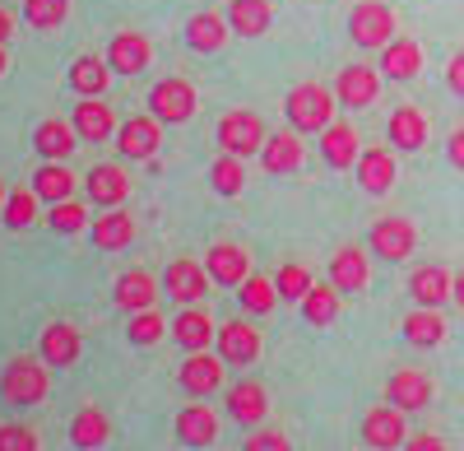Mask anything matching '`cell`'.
Returning a JSON list of instances; mask_svg holds the SVG:
<instances>
[{
  "instance_id": "obj_1",
  "label": "cell",
  "mask_w": 464,
  "mask_h": 451,
  "mask_svg": "<svg viewBox=\"0 0 464 451\" xmlns=\"http://www.w3.org/2000/svg\"><path fill=\"white\" fill-rule=\"evenodd\" d=\"M47 387H52V363L43 354H19V358L5 363V372H0V396H5L10 405H19V409L43 405Z\"/></svg>"
},
{
  "instance_id": "obj_2",
  "label": "cell",
  "mask_w": 464,
  "mask_h": 451,
  "mask_svg": "<svg viewBox=\"0 0 464 451\" xmlns=\"http://www.w3.org/2000/svg\"><path fill=\"white\" fill-rule=\"evenodd\" d=\"M334 107H339L334 89H325V84H316V80L293 84V89H288V98H284L288 126H293V131H302V135H321V131L334 122Z\"/></svg>"
},
{
  "instance_id": "obj_3",
  "label": "cell",
  "mask_w": 464,
  "mask_h": 451,
  "mask_svg": "<svg viewBox=\"0 0 464 451\" xmlns=\"http://www.w3.org/2000/svg\"><path fill=\"white\" fill-rule=\"evenodd\" d=\"M395 28H400V19L385 0H358L348 10V37L367 52H381L385 43H395Z\"/></svg>"
},
{
  "instance_id": "obj_4",
  "label": "cell",
  "mask_w": 464,
  "mask_h": 451,
  "mask_svg": "<svg viewBox=\"0 0 464 451\" xmlns=\"http://www.w3.org/2000/svg\"><path fill=\"white\" fill-rule=\"evenodd\" d=\"M196 103H200L196 84L181 80V74H168V80H159V84L149 89V112H153V117H159L163 126L190 122V117H196Z\"/></svg>"
},
{
  "instance_id": "obj_5",
  "label": "cell",
  "mask_w": 464,
  "mask_h": 451,
  "mask_svg": "<svg viewBox=\"0 0 464 451\" xmlns=\"http://www.w3.org/2000/svg\"><path fill=\"white\" fill-rule=\"evenodd\" d=\"M269 140L265 122H260V112H223L218 117V149L223 154H237V159H251L260 154Z\"/></svg>"
},
{
  "instance_id": "obj_6",
  "label": "cell",
  "mask_w": 464,
  "mask_h": 451,
  "mask_svg": "<svg viewBox=\"0 0 464 451\" xmlns=\"http://www.w3.org/2000/svg\"><path fill=\"white\" fill-rule=\"evenodd\" d=\"M209 284H214V279H209V270H205V260H190V256L168 260V270H163V289H168V298H177L181 308L205 303Z\"/></svg>"
},
{
  "instance_id": "obj_7",
  "label": "cell",
  "mask_w": 464,
  "mask_h": 451,
  "mask_svg": "<svg viewBox=\"0 0 464 451\" xmlns=\"http://www.w3.org/2000/svg\"><path fill=\"white\" fill-rule=\"evenodd\" d=\"M413 247H418V229L409 219H400V214L376 219L372 233H367V251H376L381 260H391V266H395V260H409Z\"/></svg>"
},
{
  "instance_id": "obj_8",
  "label": "cell",
  "mask_w": 464,
  "mask_h": 451,
  "mask_svg": "<svg viewBox=\"0 0 464 451\" xmlns=\"http://www.w3.org/2000/svg\"><path fill=\"white\" fill-rule=\"evenodd\" d=\"M214 345H218V358L227 363V368H251V363H260V330L251 326V321H223L218 326V335H214Z\"/></svg>"
},
{
  "instance_id": "obj_9",
  "label": "cell",
  "mask_w": 464,
  "mask_h": 451,
  "mask_svg": "<svg viewBox=\"0 0 464 451\" xmlns=\"http://www.w3.org/2000/svg\"><path fill=\"white\" fill-rule=\"evenodd\" d=\"M159 144H163V122L153 117H130V122H121L116 126V149H121V159H130V163H144V159H153L159 154Z\"/></svg>"
},
{
  "instance_id": "obj_10",
  "label": "cell",
  "mask_w": 464,
  "mask_h": 451,
  "mask_svg": "<svg viewBox=\"0 0 464 451\" xmlns=\"http://www.w3.org/2000/svg\"><path fill=\"white\" fill-rule=\"evenodd\" d=\"M404 437H409V424H404V409L400 405H376V409H367L362 415V442L367 446H376V451H395V446H404Z\"/></svg>"
},
{
  "instance_id": "obj_11",
  "label": "cell",
  "mask_w": 464,
  "mask_h": 451,
  "mask_svg": "<svg viewBox=\"0 0 464 451\" xmlns=\"http://www.w3.org/2000/svg\"><path fill=\"white\" fill-rule=\"evenodd\" d=\"M223 368H227V363H223L218 354L196 349V354H186V363H181V372H177V382H181L186 396L205 400V396H214V391L223 387Z\"/></svg>"
},
{
  "instance_id": "obj_12",
  "label": "cell",
  "mask_w": 464,
  "mask_h": 451,
  "mask_svg": "<svg viewBox=\"0 0 464 451\" xmlns=\"http://www.w3.org/2000/svg\"><path fill=\"white\" fill-rule=\"evenodd\" d=\"M432 396H437V382L422 368H400V372H391V382H385V400L400 405L404 415L409 409H428Z\"/></svg>"
},
{
  "instance_id": "obj_13",
  "label": "cell",
  "mask_w": 464,
  "mask_h": 451,
  "mask_svg": "<svg viewBox=\"0 0 464 451\" xmlns=\"http://www.w3.org/2000/svg\"><path fill=\"white\" fill-rule=\"evenodd\" d=\"M334 98H339V107H353V112L372 107L381 98V70H372V65H343L339 80H334Z\"/></svg>"
},
{
  "instance_id": "obj_14",
  "label": "cell",
  "mask_w": 464,
  "mask_h": 451,
  "mask_svg": "<svg viewBox=\"0 0 464 451\" xmlns=\"http://www.w3.org/2000/svg\"><path fill=\"white\" fill-rule=\"evenodd\" d=\"M205 270H209L214 284L237 289V284L251 275V251H246L242 242H214V247L205 251Z\"/></svg>"
},
{
  "instance_id": "obj_15",
  "label": "cell",
  "mask_w": 464,
  "mask_h": 451,
  "mask_svg": "<svg viewBox=\"0 0 464 451\" xmlns=\"http://www.w3.org/2000/svg\"><path fill=\"white\" fill-rule=\"evenodd\" d=\"M330 284L339 293H362L372 284V260H367V247L358 242H348L330 256Z\"/></svg>"
},
{
  "instance_id": "obj_16",
  "label": "cell",
  "mask_w": 464,
  "mask_h": 451,
  "mask_svg": "<svg viewBox=\"0 0 464 451\" xmlns=\"http://www.w3.org/2000/svg\"><path fill=\"white\" fill-rule=\"evenodd\" d=\"M306 163V149H302V131H275L265 140V149H260V168L269 172V177H288V172H297Z\"/></svg>"
},
{
  "instance_id": "obj_17",
  "label": "cell",
  "mask_w": 464,
  "mask_h": 451,
  "mask_svg": "<svg viewBox=\"0 0 464 451\" xmlns=\"http://www.w3.org/2000/svg\"><path fill=\"white\" fill-rule=\"evenodd\" d=\"M149 61H153V47H149V37L135 33V28H121V33L107 43V65H111V74H144Z\"/></svg>"
},
{
  "instance_id": "obj_18",
  "label": "cell",
  "mask_w": 464,
  "mask_h": 451,
  "mask_svg": "<svg viewBox=\"0 0 464 451\" xmlns=\"http://www.w3.org/2000/svg\"><path fill=\"white\" fill-rule=\"evenodd\" d=\"M353 177H358V186L367 196H385L395 186V177H400V168H395V154L385 144H376V149H362L358 154V163H353Z\"/></svg>"
},
{
  "instance_id": "obj_19",
  "label": "cell",
  "mask_w": 464,
  "mask_h": 451,
  "mask_svg": "<svg viewBox=\"0 0 464 451\" xmlns=\"http://www.w3.org/2000/svg\"><path fill=\"white\" fill-rule=\"evenodd\" d=\"M37 354H43L52 368H74L80 354H84V340L70 321H52V326H43V335H37Z\"/></svg>"
},
{
  "instance_id": "obj_20",
  "label": "cell",
  "mask_w": 464,
  "mask_h": 451,
  "mask_svg": "<svg viewBox=\"0 0 464 451\" xmlns=\"http://www.w3.org/2000/svg\"><path fill=\"white\" fill-rule=\"evenodd\" d=\"M33 149L43 154V163H65L74 149H80V131H74V122L47 117V122H37V131H33Z\"/></svg>"
},
{
  "instance_id": "obj_21",
  "label": "cell",
  "mask_w": 464,
  "mask_h": 451,
  "mask_svg": "<svg viewBox=\"0 0 464 451\" xmlns=\"http://www.w3.org/2000/svg\"><path fill=\"white\" fill-rule=\"evenodd\" d=\"M362 135L353 131V122H330L325 131H321V159H325V168H353L358 163V154H362V144H358Z\"/></svg>"
},
{
  "instance_id": "obj_22",
  "label": "cell",
  "mask_w": 464,
  "mask_h": 451,
  "mask_svg": "<svg viewBox=\"0 0 464 451\" xmlns=\"http://www.w3.org/2000/svg\"><path fill=\"white\" fill-rule=\"evenodd\" d=\"M84 196H89L93 205H102V210L126 205V196H130V177L116 168V163H98L93 172H84Z\"/></svg>"
},
{
  "instance_id": "obj_23",
  "label": "cell",
  "mask_w": 464,
  "mask_h": 451,
  "mask_svg": "<svg viewBox=\"0 0 464 451\" xmlns=\"http://www.w3.org/2000/svg\"><path fill=\"white\" fill-rule=\"evenodd\" d=\"M111 303L121 308L126 317H135V312L159 303V279H153L149 270H126L121 279H116V289H111Z\"/></svg>"
},
{
  "instance_id": "obj_24",
  "label": "cell",
  "mask_w": 464,
  "mask_h": 451,
  "mask_svg": "<svg viewBox=\"0 0 464 451\" xmlns=\"http://www.w3.org/2000/svg\"><path fill=\"white\" fill-rule=\"evenodd\" d=\"M227 37H232V24L218 10H200V15H190V24H186V43H190V52H200V56L223 52Z\"/></svg>"
},
{
  "instance_id": "obj_25",
  "label": "cell",
  "mask_w": 464,
  "mask_h": 451,
  "mask_svg": "<svg viewBox=\"0 0 464 451\" xmlns=\"http://www.w3.org/2000/svg\"><path fill=\"white\" fill-rule=\"evenodd\" d=\"M227 415L246 428H260L269 415V391L260 382H232L227 387Z\"/></svg>"
},
{
  "instance_id": "obj_26",
  "label": "cell",
  "mask_w": 464,
  "mask_h": 451,
  "mask_svg": "<svg viewBox=\"0 0 464 451\" xmlns=\"http://www.w3.org/2000/svg\"><path fill=\"white\" fill-rule=\"evenodd\" d=\"M218 335V326H214V317L196 303V308H181L177 312V321H172V340L186 349V354H196V349H209V340Z\"/></svg>"
},
{
  "instance_id": "obj_27",
  "label": "cell",
  "mask_w": 464,
  "mask_h": 451,
  "mask_svg": "<svg viewBox=\"0 0 464 451\" xmlns=\"http://www.w3.org/2000/svg\"><path fill=\"white\" fill-rule=\"evenodd\" d=\"M450 284H455V275L446 266H418L409 275V298L418 308H441V303H450Z\"/></svg>"
},
{
  "instance_id": "obj_28",
  "label": "cell",
  "mask_w": 464,
  "mask_h": 451,
  "mask_svg": "<svg viewBox=\"0 0 464 451\" xmlns=\"http://www.w3.org/2000/svg\"><path fill=\"white\" fill-rule=\"evenodd\" d=\"M177 442L181 446H214L218 442V415L209 405H186L177 415Z\"/></svg>"
},
{
  "instance_id": "obj_29",
  "label": "cell",
  "mask_w": 464,
  "mask_h": 451,
  "mask_svg": "<svg viewBox=\"0 0 464 451\" xmlns=\"http://www.w3.org/2000/svg\"><path fill=\"white\" fill-rule=\"evenodd\" d=\"M381 74L385 80H413V74L422 70V47L413 43V37H395V43L381 47Z\"/></svg>"
},
{
  "instance_id": "obj_30",
  "label": "cell",
  "mask_w": 464,
  "mask_h": 451,
  "mask_svg": "<svg viewBox=\"0 0 464 451\" xmlns=\"http://www.w3.org/2000/svg\"><path fill=\"white\" fill-rule=\"evenodd\" d=\"M400 326H404V340H409L413 349H437V345L446 340V317H441V308H413Z\"/></svg>"
},
{
  "instance_id": "obj_31",
  "label": "cell",
  "mask_w": 464,
  "mask_h": 451,
  "mask_svg": "<svg viewBox=\"0 0 464 451\" xmlns=\"http://www.w3.org/2000/svg\"><path fill=\"white\" fill-rule=\"evenodd\" d=\"M107 84H111V65H107V56H74V65H70V89L80 93V98H102L107 93Z\"/></svg>"
},
{
  "instance_id": "obj_32",
  "label": "cell",
  "mask_w": 464,
  "mask_h": 451,
  "mask_svg": "<svg viewBox=\"0 0 464 451\" xmlns=\"http://www.w3.org/2000/svg\"><path fill=\"white\" fill-rule=\"evenodd\" d=\"M223 15H227L232 33H242V37H260L275 24V5H269V0H227Z\"/></svg>"
},
{
  "instance_id": "obj_33",
  "label": "cell",
  "mask_w": 464,
  "mask_h": 451,
  "mask_svg": "<svg viewBox=\"0 0 464 451\" xmlns=\"http://www.w3.org/2000/svg\"><path fill=\"white\" fill-rule=\"evenodd\" d=\"M130 238H135V219H130V210L111 205L107 214L93 219V247H102V251H121V247H130Z\"/></svg>"
},
{
  "instance_id": "obj_34",
  "label": "cell",
  "mask_w": 464,
  "mask_h": 451,
  "mask_svg": "<svg viewBox=\"0 0 464 451\" xmlns=\"http://www.w3.org/2000/svg\"><path fill=\"white\" fill-rule=\"evenodd\" d=\"M74 131H80V140H111L116 135V117H111V107L102 98H84V103H74Z\"/></svg>"
},
{
  "instance_id": "obj_35",
  "label": "cell",
  "mask_w": 464,
  "mask_h": 451,
  "mask_svg": "<svg viewBox=\"0 0 464 451\" xmlns=\"http://www.w3.org/2000/svg\"><path fill=\"white\" fill-rule=\"evenodd\" d=\"M385 135H391L395 149H404V154H413V149H422V140H428V117H422L418 107H395L391 112V126H385Z\"/></svg>"
},
{
  "instance_id": "obj_36",
  "label": "cell",
  "mask_w": 464,
  "mask_h": 451,
  "mask_svg": "<svg viewBox=\"0 0 464 451\" xmlns=\"http://www.w3.org/2000/svg\"><path fill=\"white\" fill-rule=\"evenodd\" d=\"M107 437H111V419L102 415L98 405H84L80 415L70 419V442L80 446V451H93V446H107Z\"/></svg>"
},
{
  "instance_id": "obj_37",
  "label": "cell",
  "mask_w": 464,
  "mask_h": 451,
  "mask_svg": "<svg viewBox=\"0 0 464 451\" xmlns=\"http://www.w3.org/2000/svg\"><path fill=\"white\" fill-rule=\"evenodd\" d=\"M339 298H343V293H339L330 279H325V284H312V289H306V298L297 303V308H302V321H306V326H330V321L339 317Z\"/></svg>"
},
{
  "instance_id": "obj_38",
  "label": "cell",
  "mask_w": 464,
  "mask_h": 451,
  "mask_svg": "<svg viewBox=\"0 0 464 451\" xmlns=\"http://www.w3.org/2000/svg\"><path fill=\"white\" fill-rule=\"evenodd\" d=\"M209 186L218 196H242V186H246V159H237V154H223L218 149V159L209 163Z\"/></svg>"
},
{
  "instance_id": "obj_39",
  "label": "cell",
  "mask_w": 464,
  "mask_h": 451,
  "mask_svg": "<svg viewBox=\"0 0 464 451\" xmlns=\"http://www.w3.org/2000/svg\"><path fill=\"white\" fill-rule=\"evenodd\" d=\"M237 298H242V312L265 317V312H275V308H279V284H275V279H265V275H246V279L237 284Z\"/></svg>"
},
{
  "instance_id": "obj_40",
  "label": "cell",
  "mask_w": 464,
  "mask_h": 451,
  "mask_svg": "<svg viewBox=\"0 0 464 451\" xmlns=\"http://www.w3.org/2000/svg\"><path fill=\"white\" fill-rule=\"evenodd\" d=\"M33 191L43 196L47 205L70 201V191H74V172H70L65 163H43V168L33 172Z\"/></svg>"
},
{
  "instance_id": "obj_41",
  "label": "cell",
  "mask_w": 464,
  "mask_h": 451,
  "mask_svg": "<svg viewBox=\"0 0 464 451\" xmlns=\"http://www.w3.org/2000/svg\"><path fill=\"white\" fill-rule=\"evenodd\" d=\"M47 223H52V233H61V238H74V233L93 229V223H89V210H84L80 201H56V205L47 210Z\"/></svg>"
},
{
  "instance_id": "obj_42",
  "label": "cell",
  "mask_w": 464,
  "mask_h": 451,
  "mask_svg": "<svg viewBox=\"0 0 464 451\" xmlns=\"http://www.w3.org/2000/svg\"><path fill=\"white\" fill-rule=\"evenodd\" d=\"M65 19H70V0H24V24H28V28L52 33V28H61Z\"/></svg>"
},
{
  "instance_id": "obj_43",
  "label": "cell",
  "mask_w": 464,
  "mask_h": 451,
  "mask_svg": "<svg viewBox=\"0 0 464 451\" xmlns=\"http://www.w3.org/2000/svg\"><path fill=\"white\" fill-rule=\"evenodd\" d=\"M37 201H43V196H37L33 186H28V191H19V186H14V191L5 196V210H0L5 229H28V223L37 219Z\"/></svg>"
},
{
  "instance_id": "obj_44",
  "label": "cell",
  "mask_w": 464,
  "mask_h": 451,
  "mask_svg": "<svg viewBox=\"0 0 464 451\" xmlns=\"http://www.w3.org/2000/svg\"><path fill=\"white\" fill-rule=\"evenodd\" d=\"M126 335H130V345H140V349H149V345H159L163 335H168V321L153 312V308H144V312H135L130 317V326H126Z\"/></svg>"
},
{
  "instance_id": "obj_45",
  "label": "cell",
  "mask_w": 464,
  "mask_h": 451,
  "mask_svg": "<svg viewBox=\"0 0 464 451\" xmlns=\"http://www.w3.org/2000/svg\"><path fill=\"white\" fill-rule=\"evenodd\" d=\"M275 284H279V298H288V303H302L306 289H312L316 279H312V270H306L302 260H288V266H279Z\"/></svg>"
},
{
  "instance_id": "obj_46",
  "label": "cell",
  "mask_w": 464,
  "mask_h": 451,
  "mask_svg": "<svg viewBox=\"0 0 464 451\" xmlns=\"http://www.w3.org/2000/svg\"><path fill=\"white\" fill-rule=\"evenodd\" d=\"M0 451H37V433L24 424H0Z\"/></svg>"
},
{
  "instance_id": "obj_47",
  "label": "cell",
  "mask_w": 464,
  "mask_h": 451,
  "mask_svg": "<svg viewBox=\"0 0 464 451\" xmlns=\"http://www.w3.org/2000/svg\"><path fill=\"white\" fill-rule=\"evenodd\" d=\"M242 451H293V442H288L279 428H256V433L246 437Z\"/></svg>"
},
{
  "instance_id": "obj_48",
  "label": "cell",
  "mask_w": 464,
  "mask_h": 451,
  "mask_svg": "<svg viewBox=\"0 0 464 451\" xmlns=\"http://www.w3.org/2000/svg\"><path fill=\"white\" fill-rule=\"evenodd\" d=\"M404 451H446V442L437 433H409L404 437Z\"/></svg>"
},
{
  "instance_id": "obj_49",
  "label": "cell",
  "mask_w": 464,
  "mask_h": 451,
  "mask_svg": "<svg viewBox=\"0 0 464 451\" xmlns=\"http://www.w3.org/2000/svg\"><path fill=\"white\" fill-rule=\"evenodd\" d=\"M446 84H450L455 98H464V52L450 56V65H446Z\"/></svg>"
},
{
  "instance_id": "obj_50",
  "label": "cell",
  "mask_w": 464,
  "mask_h": 451,
  "mask_svg": "<svg viewBox=\"0 0 464 451\" xmlns=\"http://www.w3.org/2000/svg\"><path fill=\"white\" fill-rule=\"evenodd\" d=\"M446 159H450V168H459V172H464V126H455V131H450V140H446Z\"/></svg>"
},
{
  "instance_id": "obj_51",
  "label": "cell",
  "mask_w": 464,
  "mask_h": 451,
  "mask_svg": "<svg viewBox=\"0 0 464 451\" xmlns=\"http://www.w3.org/2000/svg\"><path fill=\"white\" fill-rule=\"evenodd\" d=\"M10 37H14V15H10V10H0V47H5Z\"/></svg>"
},
{
  "instance_id": "obj_52",
  "label": "cell",
  "mask_w": 464,
  "mask_h": 451,
  "mask_svg": "<svg viewBox=\"0 0 464 451\" xmlns=\"http://www.w3.org/2000/svg\"><path fill=\"white\" fill-rule=\"evenodd\" d=\"M450 303L464 308V270H455V284H450Z\"/></svg>"
},
{
  "instance_id": "obj_53",
  "label": "cell",
  "mask_w": 464,
  "mask_h": 451,
  "mask_svg": "<svg viewBox=\"0 0 464 451\" xmlns=\"http://www.w3.org/2000/svg\"><path fill=\"white\" fill-rule=\"evenodd\" d=\"M5 70H10V52H5V47H0V74H5Z\"/></svg>"
},
{
  "instance_id": "obj_54",
  "label": "cell",
  "mask_w": 464,
  "mask_h": 451,
  "mask_svg": "<svg viewBox=\"0 0 464 451\" xmlns=\"http://www.w3.org/2000/svg\"><path fill=\"white\" fill-rule=\"evenodd\" d=\"M5 196H10V191H5V181H0V210H5Z\"/></svg>"
},
{
  "instance_id": "obj_55",
  "label": "cell",
  "mask_w": 464,
  "mask_h": 451,
  "mask_svg": "<svg viewBox=\"0 0 464 451\" xmlns=\"http://www.w3.org/2000/svg\"><path fill=\"white\" fill-rule=\"evenodd\" d=\"M367 451H376V446H367Z\"/></svg>"
}]
</instances>
